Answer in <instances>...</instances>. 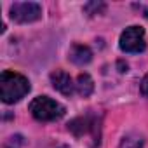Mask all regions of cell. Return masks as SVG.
<instances>
[{"label":"cell","mask_w":148,"mask_h":148,"mask_svg":"<svg viewBox=\"0 0 148 148\" xmlns=\"http://www.w3.org/2000/svg\"><path fill=\"white\" fill-rule=\"evenodd\" d=\"M51 82H52V87L64 96H70V94L75 92V82L63 70H56L51 73Z\"/></svg>","instance_id":"8992f818"},{"label":"cell","mask_w":148,"mask_h":148,"mask_svg":"<svg viewBox=\"0 0 148 148\" xmlns=\"http://www.w3.org/2000/svg\"><path fill=\"white\" fill-rule=\"evenodd\" d=\"M120 148H143V136L138 132H129L122 138Z\"/></svg>","instance_id":"9c48e42d"},{"label":"cell","mask_w":148,"mask_h":148,"mask_svg":"<svg viewBox=\"0 0 148 148\" xmlns=\"http://www.w3.org/2000/svg\"><path fill=\"white\" fill-rule=\"evenodd\" d=\"M119 45L124 52L136 54L143 52L146 49V38H145V30L141 26H129L122 32Z\"/></svg>","instance_id":"3957f363"},{"label":"cell","mask_w":148,"mask_h":148,"mask_svg":"<svg viewBox=\"0 0 148 148\" xmlns=\"http://www.w3.org/2000/svg\"><path fill=\"white\" fill-rule=\"evenodd\" d=\"M30 112L40 122H54L64 115V106L47 96H37L30 103Z\"/></svg>","instance_id":"7a4b0ae2"},{"label":"cell","mask_w":148,"mask_h":148,"mask_svg":"<svg viewBox=\"0 0 148 148\" xmlns=\"http://www.w3.org/2000/svg\"><path fill=\"white\" fill-rule=\"evenodd\" d=\"M75 91H77L82 98L91 96L92 91H94V82H92L91 75H87V73H80L79 79H77V84H75Z\"/></svg>","instance_id":"ba28073f"},{"label":"cell","mask_w":148,"mask_h":148,"mask_svg":"<svg viewBox=\"0 0 148 148\" xmlns=\"http://www.w3.org/2000/svg\"><path fill=\"white\" fill-rule=\"evenodd\" d=\"M84 11L87 14H99L101 11H105V4H101V2H91V4H87L84 7Z\"/></svg>","instance_id":"30bf717a"},{"label":"cell","mask_w":148,"mask_h":148,"mask_svg":"<svg viewBox=\"0 0 148 148\" xmlns=\"http://www.w3.org/2000/svg\"><path fill=\"white\" fill-rule=\"evenodd\" d=\"M42 18V7L37 2H16L11 5V19L16 23H33Z\"/></svg>","instance_id":"277c9868"},{"label":"cell","mask_w":148,"mask_h":148,"mask_svg":"<svg viewBox=\"0 0 148 148\" xmlns=\"http://www.w3.org/2000/svg\"><path fill=\"white\" fill-rule=\"evenodd\" d=\"M68 129L79 138L91 132L92 138L99 143V120L94 115H86V117H79L75 120H71L68 124Z\"/></svg>","instance_id":"5b68a950"},{"label":"cell","mask_w":148,"mask_h":148,"mask_svg":"<svg viewBox=\"0 0 148 148\" xmlns=\"http://www.w3.org/2000/svg\"><path fill=\"white\" fill-rule=\"evenodd\" d=\"M30 82L25 75L16 71H2L0 75V98L4 103L11 105L19 101L21 98H25L30 92Z\"/></svg>","instance_id":"6da1fadb"},{"label":"cell","mask_w":148,"mask_h":148,"mask_svg":"<svg viewBox=\"0 0 148 148\" xmlns=\"http://www.w3.org/2000/svg\"><path fill=\"white\" fill-rule=\"evenodd\" d=\"M68 58H70L71 63H75V64H87L92 59V51L87 45L73 44L71 49H70V52H68Z\"/></svg>","instance_id":"52a82bcc"},{"label":"cell","mask_w":148,"mask_h":148,"mask_svg":"<svg viewBox=\"0 0 148 148\" xmlns=\"http://www.w3.org/2000/svg\"><path fill=\"white\" fill-rule=\"evenodd\" d=\"M141 91H143L145 96H148V75H146V79H145L143 84H141Z\"/></svg>","instance_id":"8fae6325"}]
</instances>
